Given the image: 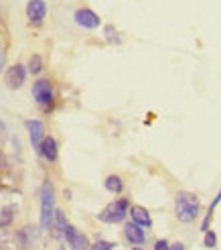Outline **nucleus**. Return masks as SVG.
Returning <instances> with one entry per match:
<instances>
[{
    "label": "nucleus",
    "mask_w": 221,
    "mask_h": 250,
    "mask_svg": "<svg viewBox=\"0 0 221 250\" xmlns=\"http://www.w3.org/2000/svg\"><path fill=\"white\" fill-rule=\"evenodd\" d=\"M104 37H106V41L112 43V45H120V43H122L120 33L112 27V24H106V27H104Z\"/></svg>",
    "instance_id": "obj_16"
},
{
    "label": "nucleus",
    "mask_w": 221,
    "mask_h": 250,
    "mask_svg": "<svg viewBox=\"0 0 221 250\" xmlns=\"http://www.w3.org/2000/svg\"><path fill=\"white\" fill-rule=\"evenodd\" d=\"M10 220H12V211L10 209H4V211H0V224H10Z\"/></svg>",
    "instance_id": "obj_20"
},
{
    "label": "nucleus",
    "mask_w": 221,
    "mask_h": 250,
    "mask_svg": "<svg viewBox=\"0 0 221 250\" xmlns=\"http://www.w3.org/2000/svg\"><path fill=\"white\" fill-rule=\"evenodd\" d=\"M219 204H221V189H219V193L215 195V199L211 202V206H209V211H207V216H205V220H203V224H201V230H203V232H207V230H209V222H211V216H213V209H215Z\"/></svg>",
    "instance_id": "obj_15"
},
{
    "label": "nucleus",
    "mask_w": 221,
    "mask_h": 250,
    "mask_svg": "<svg viewBox=\"0 0 221 250\" xmlns=\"http://www.w3.org/2000/svg\"><path fill=\"white\" fill-rule=\"evenodd\" d=\"M4 61H6V55L0 51V71H2V67H4Z\"/></svg>",
    "instance_id": "obj_23"
},
{
    "label": "nucleus",
    "mask_w": 221,
    "mask_h": 250,
    "mask_svg": "<svg viewBox=\"0 0 221 250\" xmlns=\"http://www.w3.org/2000/svg\"><path fill=\"white\" fill-rule=\"evenodd\" d=\"M0 250H12V248H8L6 244H0Z\"/></svg>",
    "instance_id": "obj_24"
},
{
    "label": "nucleus",
    "mask_w": 221,
    "mask_h": 250,
    "mask_svg": "<svg viewBox=\"0 0 221 250\" xmlns=\"http://www.w3.org/2000/svg\"><path fill=\"white\" fill-rule=\"evenodd\" d=\"M69 228V224L65 220V214L61 209H55V216H53V224H51V230L55 238H65V232Z\"/></svg>",
    "instance_id": "obj_12"
},
{
    "label": "nucleus",
    "mask_w": 221,
    "mask_h": 250,
    "mask_svg": "<svg viewBox=\"0 0 221 250\" xmlns=\"http://www.w3.org/2000/svg\"><path fill=\"white\" fill-rule=\"evenodd\" d=\"M201 202L199 197L191 191H179L175 195V216L183 224H191L199 218Z\"/></svg>",
    "instance_id": "obj_1"
},
{
    "label": "nucleus",
    "mask_w": 221,
    "mask_h": 250,
    "mask_svg": "<svg viewBox=\"0 0 221 250\" xmlns=\"http://www.w3.org/2000/svg\"><path fill=\"white\" fill-rule=\"evenodd\" d=\"M132 250H142V248H132Z\"/></svg>",
    "instance_id": "obj_25"
},
{
    "label": "nucleus",
    "mask_w": 221,
    "mask_h": 250,
    "mask_svg": "<svg viewBox=\"0 0 221 250\" xmlns=\"http://www.w3.org/2000/svg\"><path fill=\"white\" fill-rule=\"evenodd\" d=\"M47 15V2L45 0H29L27 2V19L31 24H41Z\"/></svg>",
    "instance_id": "obj_7"
},
{
    "label": "nucleus",
    "mask_w": 221,
    "mask_h": 250,
    "mask_svg": "<svg viewBox=\"0 0 221 250\" xmlns=\"http://www.w3.org/2000/svg\"><path fill=\"white\" fill-rule=\"evenodd\" d=\"M39 153H41V157L45 161H49V163H55L57 155H59V148H57V141L53 139V136H45L43 143H41Z\"/></svg>",
    "instance_id": "obj_11"
},
{
    "label": "nucleus",
    "mask_w": 221,
    "mask_h": 250,
    "mask_svg": "<svg viewBox=\"0 0 221 250\" xmlns=\"http://www.w3.org/2000/svg\"><path fill=\"white\" fill-rule=\"evenodd\" d=\"M24 80H27V69H24V65L15 63V65H10L6 69L4 83H6L8 90H18V87H22Z\"/></svg>",
    "instance_id": "obj_6"
},
{
    "label": "nucleus",
    "mask_w": 221,
    "mask_h": 250,
    "mask_svg": "<svg viewBox=\"0 0 221 250\" xmlns=\"http://www.w3.org/2000/svg\"><path fill=\"white\" fill-rule=\"evenodd\" d=\"M104 187L110 193H120L122 189H124V183H122V179L118 177V175H108L106 181H104Z\"/></svg>",
    "instance_id": "obj_14"
},
{
    "label": "nucleus",
    "mask_w": 221,
    "mask_h": 250,
    "mask_svg": "<svg viewBox=\"0 0 221 250\" xmlns=\"http://www.w3.org/2000/svg\"><path fill=\"white\" fill-rule=\"evenodd\" d=\"M130 214V208H128V199H116V202L108 204L100 214H97V220L104 222V224H120L126 216Z\"/></svg>",
    "instance_id": "obj_3"
},
{
    "label": "nucleus",
    "mask_w": 221,
    "mask_h": 250,
    "mask_svg": "<svg viewBox=\"0 0 221 250\" xmlns=\"http://www.w3.org/2000/svg\"><path fill=\"white\" fill-rule=\"evenodd\" d=\"M144 226H140V224L136 222H128L126 226H124V236H126V240L134 246H140L144 240H146V234L142 230Z\"/></svg>",
    "instance_id": "obj_10"
},
{
    "label": "nucleus",
    "mask_w": 221,
    "mask_h": 250,
    "mask_svg": "<svg viewBox=\"0 0 221 250\" xmlns=\"http://www.w3.org/2000/svg\"><path fill=\"white\" fill-rule=\"evenodd\" d=\"M73 21H75L79 27L85 29V31H93V29H97L102 24L100 15H97L95 10L88 8V6H81V8H77L75 12H73Z\"/></svg>",
    "instance_id": "obj_5"
},
{
    "label": "nucleus",
    "mask_w": 221,
    "mask_h": 250,
    "mask_svg": "<svg viewBox=\"0 0 221 250\" xmlns=\"http://www.w3.org/2000/svg\"><path fill=\"white\" fill-rule=\"evenodd\" d=\"M55 216V191L49 181H43L41 185V228H51Z\"/></svg>",
    "instance_id": "obj_2"
},
{
    "label": "nucleus",
    "mask_w": 221,
    "mask_h": 250,
    "mask_svg": "<svg viewBox=\"0 0 221 250\" xmlns=\"http://www.w3.org/2000/svg\"><path fill=\"white\" fill-rule=\"evenodd\" d=\"M65 238H67L71 250H92V246H90V242H88V236L81 234L77 228L69 226L67 232H65Z\"/></svg>",
    "instance_id": "obj_8"
},
{
    "label": "nucleus",
    "mask_w": 221,
    "mask_h": 250,
    "mask_svg": "<svg viewBox=\"0 0 221 250\" xmlns=\"http://www.w3.org/2000/svg\"><path fill=\"white\" fill-rule=\"evenodd\" d=\"M203 244H205L207 248H215V246H217V234H215L213 230H207V232H205Z\"/></svg>",
    "instance_id": "obj_18"
},
{
    "label": "nucleus",
    "mask_w": 221,
    "mask_h": 250,
    "mask_svg": "<svg viewBox=\"0 0 221 250\" xmlns=\"http://www.w3.org/2000/svg\"><path fill=\"white\" fill-rule=\"evenodd\" d=\"M33 98L39 108L49 112L55 104V92H53V83L49 80H37L33 83Z\"/></svg>",
    "instance_id": "obj_4"
},
{
    "label": "nucleus",
    "mask_w": 221,
    "mask_h": 250,
    "mask_svg": "<svg viewBox=\"0 0 221 250\" xmlns=\"http://www.w3.org/2000/svg\"><path fill=\"white\" fill-rule=\"evenodd\" d=\"M59 250H65V248H59Z\"/></svg>",
    "instance_id": "obj_26"
},
{
    "label": "nucleus",
    "mask_w": 221,
    "mask_h": 250,
    "mask_svg": "<svg viewBox=\"0 0 221 250\" xmlns=\"http://www.w3.org/2000/svg\"><path fill=\"white\" fill-rule=\"evenodd\" d=\"M29 71L31 73H41V69H43V57L41 55H33L31 59H29Z\"/></svg>",
    "instance_id": "obj_17"
},
{
    "label": "nucleus",
    "mask_w": 221,
    "mask_h": 250,
    "mask_svg": "<svg viewBox=\"0 0 221 250\" xmlns=\"http://www.w3.org/2000/svg\"><path fill=\"white\" fill-rule=\"evenodd\" d=\"M130 218H132V222L140 224V226H144V228L152 224V218L148 214V209H144L142 206H132L130 208Z\"/></svg>",
    "instance_id": "obj_13"
},
{
    "label": "nucleus",
    "mask_w": 221,
    "mask_h": 250,
    "mask_svg": "<svg viewBox=\"0 0 221 250\" xmlns=\"http://www.w3.org/2000/svg\"><path fill=\"white\" fill-rule=\"evenodd\" d=\"M114 244L112 242H106V240H97L95 244H92V250H112Z\"/></svg>",
    "instance_id": "obj_19"
},
{
    "label": "nucleus",
    "mask_w": 221,
    "mask_h": 250,
    "mask_svg": "<svg viewBox=\"0 0 221 250\" xmlns=\"http://www.w3.org/2000/svg\"><path fill=\"white\" fill-rule=\"evenodd\" d=\"M168 248L170 246L166 240H156V244H154V250H168Z\"/></svg>",
    "instance_id": "obj_21"
},
{
    "label": "nucleus",
    "mask_w": 221,
    "mask_h": 250,
    "mask_svg": "<svg viewBox=\"0 0 221 250\" xmlns=\"http://www.w3.org/2000/svg\"><path fill=\"white\" fill-rule=\"evenodd\" d=\"M24 126L29 130V139H31V145L35 151H39L41 148V143H43V122L41 120H27L24 122Z\"/></svg>",
    "instance_id": "obj_9"
},
{
    "label": "nucleus",
    "mask_w": 221,
    "mask_h": 250,
    "mask_svg": "<svg viewBox=\"0 0 221 250\" xmlns=\"http://www.w3.org/2000/svg\"><path fill=\"white\" fill-rule=\"evenodd\" d=\"M168 250H185V244H183V242H177V244L170 246Z\"/></svg>",
    "instance_id": "obj_22"
}]
</instances>
